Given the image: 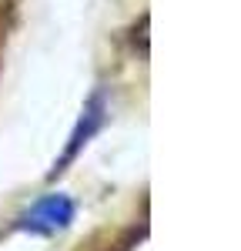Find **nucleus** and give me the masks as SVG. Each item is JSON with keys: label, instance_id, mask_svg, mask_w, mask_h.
<instances>
[{"label": "nucleus", "instance_id": "nucleus-1", "mask_svg": "<svg viewBox=\"0 0 241 251\" xmlns=\"http://www.w3.org/2000/svg\"><path fill=\"white\" fill-rule=\"evenodd\" d=\"M74 221V201L67 198V194H50V198H44L37 201L30 211L24 214V228H30V231H60V228H67Z\"/></svg>", "mask_w": 241, "mask_h": 251}, {"label": "nucleus", "instance_id": "nucleus-3", "mask_svg": "<svg viewBox=\"0 0 241 251\" xmlns=\"http://www.w3.org/2000/svg\"><path fill=\"white\" fill-rule=\"evenodd\" d=\"M7 3H10V0H0V7H7Z\"/></svg>", "mask_w": 241, "mask_h": 251}, {"label": "nucleus", "instance_id": "nucleus-2", "mask_svg": "<svg viewBox=\"0 0 241 251\" xmlns=\"http://www.w3.org/2000/svg\"><path fill=\"white\" fill-rule=\"evenodd\" d=\"M100 111H104V100H100V97H94V100H91V107H87V124L80 121V127H77V134H74V144H71L67 157L74 154L80 144H84V141H87V137H91V134L100 127V121H104V114H100Z\"/></svg>", "mask_w": 241, "mask_h": 251}]
</instances>
